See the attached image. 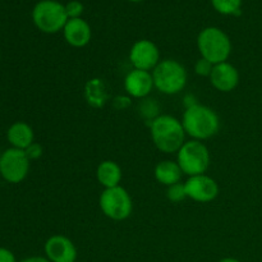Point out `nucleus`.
Segmentation results:
<instances>
[{
  "label": "nucleus",
  "mask_w": 262,
  "mask_h": 262,
  "mask_svg": "<svg viewBox=\"0 0 262 262\" xmlns=\"http://www.w3.org/2000/svg\"><path fill=\"white\" fill-rule=\"evenodd\" d=\"M151 140L159 151L165 154L178 152L186 142V130L182 120L171 115H159L150 123Z\"/></svg>",
  "instance_id": "nucleus-2"
},
{
  "label": "nucleus",
  "mask_w": 262,
  "mask_h": 262,
  "mask_svg": "<svg viewBox=\"0 0 262 262\" xmlns=\"http://www.w3.org/2000/svg\"><path fill=\"white\" fill-rule=\"evenodd\" d=\"M129 2H141V0H129Z\"/></svg>",
  "instance_id": "nucleus-29"
},
{
  "label": "nucleus",
  "mask_w": 262,
  "mask_h": 262,
  "mask_svg": "<svg viewBox=\"0 0 262 262\" xmlns=\"http://www.w3.org/2000/svg\"><path fill=\"white\" fill-rule=\"evenodd\" d=\"M160 60V51L152 41L138 40L130 48L129 61L133 69L152 72Z\"/></svg>",
  "instance_id": "nucleus-10"
},
{
  "label": "nucleus",
  "mask_w": 262,
  "mask_h": 262,
  "mask_svg": "<svg viewBox=\"0 0 262 262\" xmlns=\"http://www.w3.org/2000/svg\"><path fill=\"white\" fill-rule=\"evenodd\" d=\"M186 135L192 140L205 141L214 137L220 129V118L214 109L196 102L186 107L182 118Z\"/></svg>",
  "instance_id": "nucleus-1"
},
{
  "label": "nucleus",
  "mask_w": 262,
  "mask_h": 262,
  "mask_svg": "<svg viewBox=\"0 0 262 262\" xmlns=\"http://www.w3.org/2000/svg\"><path fill=\"white\" fill-rule=\"evenodd\" d=\"M36 27L45 33H56L68 22L66 7L54 0H43L36 4L32 12Z\"/></svg>",
  "instance_id": "nucleus-6"
},
{
  "label": "nucleus",
  "mask_w": 262,
  "mask_h": 262,
  "mask_svg": "<svg viewBox=\"0 0 262 262\" xmlns=\"http://www.w3.org/2000/svg\"><path fill=\"white\" fill-rule=\"evenodd\" d=\"M177 163L186 176L205 174L210 166V151L202 141H186L177 152Z\"/></svg>",
  "instance_id": "nucleus-5"
},
{
  "label": "nucleus",
  "mask_w": 262,
  "mask_h": 262,
  "mask_svg": "<svg viewBox=\"0 0 262 262\" xmlns=\"http://www.w3.org/2000/svg\"><path fill=\"white\" fill-rule=\"evenodd\" d=\"M201 58L211 61L212 64H219L228 61L232 53V42L227 33L217 27H207L200 32L197 37Z\"/></svg>",
  "instance_id": "nucleus-4"
},
{
  "label": "nucleus",
  "mask_w": 262,
  "mask_h": 262,
  "mask_svg": "<svg viewBox=\"0 0 262 262\" xmlns=\"http://www.w3.org/2000/svg\"><path fill=\"white\" fill-rule=\"evenodd\" d=\"M113 104H114L115 109L123 110V109H125V107L129 106L130 97L129 96H128V97L127 96H118V97H115L114 102H113Z\"/></svg>",
  "instance_id": "nucleus-25"
},
{
  "label": "nucleus",
  "mask_w": 262,
  "mask_h": 262,
  "mask_svg": "<svg viewBox=\"0 0 262 262\" xmlns=\"http://www.w3.org/2000/svg\"><path fill=\"white\" fill-rule=\"evenodd\" d=\"M96 178L97 182L106 188H114V187L120 186L123 173L119 164L113 160H104L99 164L96 169Z\"/></svg>",
  "instance_id": "nucleus-16"
},
{
  "label": "nucleus",
  "mask_w": 262,
  "mask_h": 262,
  "mask_svg": "<svg viewBox=\"0 0 262 262\" xmlns=\"http://www.w3.org/2000/svg\"><path fill=\"white\" fill-rule=\"evenodd\" d=\"M158 112L159 107L158 104L155 102V100H145V101L141 104V114L145 119H147L148 122H152L155 118H158Z\"/></svg>",
  "instance_id": "nucleus-21"
},
{
  "label": "nucleus",
  "mask_w": 262,
  "mask_h": 262,
  "mask_svg": "<svg viewBox=\"0 0 262 262\" xmlns=\"http://www.w3.org/2000/svg\"><path fill=\"white\" fill-rule=\"evenodd\" d=\"M25 151L26 154H27L30 160H36V159H38L41 155H42V147L36 142H33L32 145H31L28 148H26Z\"/></svg>",
  "instance_id": "nucleus-24"
},
{
  "label": "nucleus",
  "mask_w": 262,
  "mask_h": 262,
  "mask_svg": "<svg viewBox=\"0 0 262 262\" xmlns=\"http://www.w3.org/2000/svg\"><path fill=\"white\" fill-rule=\"evenodd\" d=\"M215 9L222 14H241L242 0H211Z\"/></svg>",
  "instance_id": "nucleus-19"
},
{
  "label": "nucleus",
  "mask_w": 262,
  "mask_h": 262,
  "mask_svg": "<svg viewBox=\"0 0 262 262\" xmlns=\"http://www.w3.org/2000/svg\"><path fill=\"white\" fill-rule=\"evenodd\" d=\"M186 187L187 199H191L196 202L207 204L214 201L219 194V184L211 177L206 174L189 177L184 183Z\"/></svg>",
  "instance_id": "nucleus-9"
},
{
  "label": "nucleus",
  "mask_w": 262,
  "mask_h": 262,
  "mask_svg": "<svg viewBox=\"0 0 262 262\" xmlns=\"http://www.w3.org/2000/svg\"><path fill=\"white\" fill-rule=\"evenodd\" d=\"M217 262H241V261L237 260V258H233V257H225V258H223V260H220Z\"/></svg>",
  "instance_id": "nucleus-28"
},
{
  "label": "nucleus",
  "mask_w": 262,
  "mask_h": 262,
  "mask_svg": "<svg viewBox=\"0 0 262 262\" xmlns=\"http://www.w3.org/2000/svg\"><path fill=\"white\" fill-rule=\"evenodd\" d=\"M45 257L50 262H76L77 248L68 237L63 234H54L43 246Z\"/></svg>",
  "instance_id": "nucleus-11"
},
{
  "label": "nucleus",
  "mask_w": 262,
  "mask_h": 262,
  "mask_svg": "<svg viewBox=\"0 0 262 262\" xmlns=\"http://www.w3.org/2000/svg\"><path fill=\"white\" fill-rule=\"evenodd\" d=\"M0 156H2V154H0Z\"/></svg>",
  "instance_id": "nucleus-30"
},
{
  "label": "nucleus",
  "mask_w": 262,
  "mask_h": 262,
  "mask_svg": "<svg viewBox=\"0 0 262 262\" xmlns=\"http://www.w3.org/2000/svg\"><path fill=\"white\" fill-rule=\"evenodd\" d=\"M102 214L115 222L128 219L133 211V202L127 189L122 186L106 188L102 191L99 200Z\"/></svg>",
  "instance_id": "nucleus-7"
},
{
  "label": "nucleus",
  "mask_w": 262,
  "mask_h": 262,
  "mask_svg": "<svg viewBox=\"0 0 262 262\" xmlns=\"http://www.w3.org/2000/svg\"><path fill=\"white\" fill-rule=\"evenodd\" d=\"M66 12L69 19H72V18H81L82 12H83V5L79 2H69L66 5Z\"/></svg>",
  "instance_id": "nucleus-23"
},
{
  "label": "nucleus",
  "mask_w": 262,
  "mask_h": 262,
  "mask_svg": "<svg viewBox=\"0 0 262 262\" xmlns=\"http://www.w3.org/2000/svg\"><path fill=\"white\" fill-rule=\"evenodd\" d=\"M64 38L73 48H83L91 41V27L82 18L68 19L63 28Z\"/></svg>",
  "instance_id": "nucleus-14"
},
{
  "label": "nucleus",
  "mask_w": 262,
  "mask_h": 262,
  "mask_svg": "<svg viewBox=\"0 0 262 262\" xmlns=\"http://www.w3.org/2000/svg\"><path fill=\"white\" fill-rule=\"evenodd\" d=\"M154 84L152 73L141 69H133L125 76L124 90L133 99H146L151 94Z\"/></svg>",
  "instance_id": "nucleus-12"
},
{
  "label": "nucleus",
  "mask_w": 262,
  "mask_h": 262,
  "mask_svg": "<svg viewBox=\"0 0 262 262\" xmlns=\"http://www.w3.org/2000/svg\"><path fill=\"white\" fill-rule=\"evenodd\" d=\"M155 89L164 95H177L183 91L188 81V73L183 64L174 59H163L152 72Z\"/></svg>",
  "instance_id": "nucleus-3"
},
{
  "label": "nucleus",
  "mask_w": 262,
  "mask_h": 262,
  "mask_svg": "<svg viewBox=\"0 0 262 262\" xmlns=\"http://www.w3.org/2000/svg\"><path fill=\"white\" fill-rule=\"evenodd\" d=\"M7 138L12 147L26 150L35 142V133H33L31 125L27 123L15 122L8 129Z\"/></svg>",
  "instance_id": "nucleus-15"
},
{
  "label": "nucleus",
  "mask_w": 262,
  "mask_h": 262,
  "mask_svg": "<svg viewBox=\"0 0 262 262\" xmlns=\"http://www.w3.org/2000/svg\"><path fill=\"white\" fill-rule=\"evenodd\" d=\"M30 161L25 150L8 148L0 156V176L8 183H20L30 171Z\"/></svg>",
  "instance_id": "nucleus-8"
},
{
  "label": "nucleus",
  "mask_w": 262,
  "mask_h": 262,
  "mask_svg": "<svg viewBox=\"0 0 262 262\" xmlns=\"http://www.w3.org/2000/svg\"><path fill=\"white\" fill-rule=\"evenodd\" d=\"M210 83L220 92H230L239 83V72L229 61L215 64L210 74Z\"/></svg>",
  "instance_id": "nucleus-13"
},
{
  "label": "nucleus",
  "mask_w": 262,
  "mask_h": 262,
  "mask_svg": "<svg viewBox=\"0 0 262 262\" xmlns=\"http://www.w3.org/2000/svg\"><path fill=\"white\" fill-rule=\"evenodd\" d=\"M0 262H17L14 253L10 250L0 247Z\"/></svg>",
  "instance_id": "nucleus-26"
},
{
  "label": "nucleus",
  "mask_w": 262,
  "mask_h": 262,
  "mask_svg": "<svg viewBox=\"0 0 262 262\" xmlns=\"http://www.w3.org/2000/svg\"><path fill=\"white\" fill-rule=\"evenodd\" d=\"M212 68H214V64L204 58H200L196 61V64H194V72H196V74H199L201 77H210Z\"/></svg>",
  "instance_id": "nucleus-22"
},
{
  "label": "nucleus",
  "mask_w": 262,
  "mask_h": 262,
  "mask_svg": "<svg viewBox=\"0 0 262 262\" xmlns=\"http://www.w3.org/2000/svg\"><path fill=\"white\" fill-rule=\"evenodd\" d=\"M166 197H168L169 201L174 202V204H178V202L186 200L187 193H186V187H184V183H181V182H179V183L168 187Z\"/></svg>",
  "instance_id": "nucleus-20"
},
{
  "label": "nucleus",
  "mask_w": 262,
  "mask_h": 262,
  "mask_svg": "<svg viewBox=\"0 0 262 262\" xmlns=\"http://www.w3.org/2000/svg\"><path fill=\"white\" fill-rule=\"evenodd\" d=\"M19 262H50V261H49L46 257H42V256H32V257H27Z\"/></svg>",
  "instance_id": "nucleus-27"
},
{
  "label": "nucleus",
  "mask_w": 262,
  "mask_h": 262,
  "mask_svg": "<svg viewBox=\"0 0 262 262\" xmlns=\"http://www.w3.org/2000/svg\"><path fill=\"white\" fill-rule=\"evenodd\" d=\"M84 99L92 107H102L107 101V91L104 81L100 78L89 79L84 86Z\"/></svg>",
  "instance_id": "nucleus-18"
},
{
  "label": "nucleus",
  "mask_w": 262,
  "mask_h": 262,
  "mask_svg": "<svg viewBox=\"0 0 262 262\" xmlns=\"http://www.w3.org/2000/svg\"><path fill=\"white\" fill-rule=\"evenodd\" d=\"M155 179L160 184L166 187H170L181 182L183 171L177 161L173 160H163L156 164L155 170H154Z\"/></svg>",
  "instance_id": "nucleus-17"
}]
</instances>
